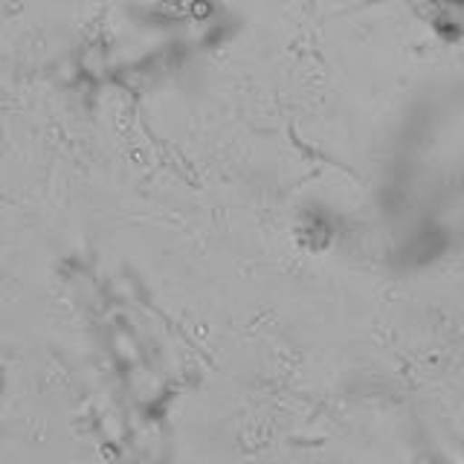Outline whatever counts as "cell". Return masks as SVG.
<instances>
[{
    "instance_id": "1",
    "label": "cell",
    "mask_w": 464,
    "mask_h": 464,
    "mask_svg": "<svg viewBox=\"0 0 464 464\" xmlns=\"http://www.w3.org/2000/svg\"><path fill=\"white\" fill-rule=\"evenodd\" d=\"M435 21L464 47V0H435Z\"/></svg>"
}]
</instances>
